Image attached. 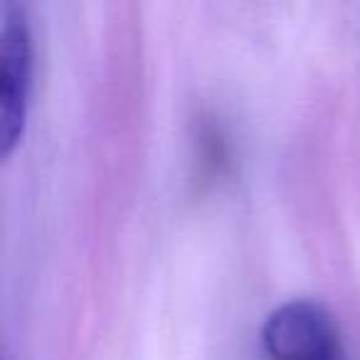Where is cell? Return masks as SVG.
<instances>
[{"instance_id":"cell-1","label":"cell","mask_w":360,"mask_h":360,"mask_svg":"<svg viewBox=\"0 0 360 360\" xmlns=\"http://www.w3.org/2000/svg\"><path fill=\"white\" fill-rule=\"evenodd\" d=\"M32 32L18 3L3 6L0 18V153L11 155L22 141L32 94Z\"/></svg>"},{"instance_id":"cell-2","label":"cell","mask_w":360,"mask_h":360,"mask_svg":"<svg viewBox=\"0 0 360 360\" xmlns=\"http://www.w3.org/2000/svg\"><path fill=\"white\" fill-rule=\"evenodd\" d=\"M269 360H343L338 326L314 299H291L276 306L262 326Z\"/></svg>"},{"instance_id":"cell-3","label":"cell","mask_w":360,"mask_h":360,"mask_svg":"<svg viewBox=\"0 0 360 360\" xmlns=\"http://www.w3.org/2000/svg\"><path fill=\"white\" fill-rule=\"evenodd\" d=\"M3 360H11V358H8V355H6V358H3Z\"/></svg>"}]
</instances>
